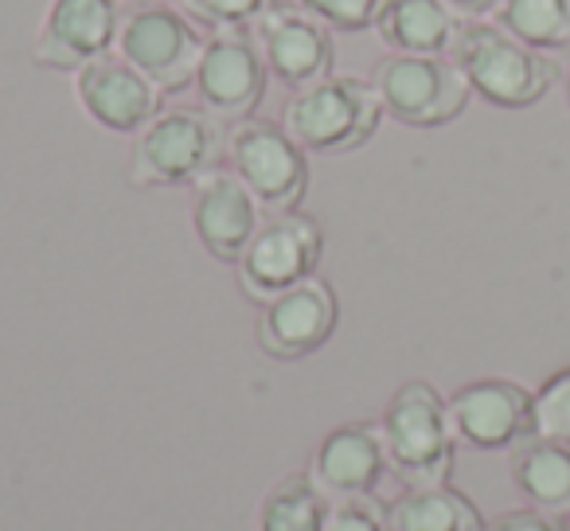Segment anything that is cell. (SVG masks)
Returning <instances> with one entry per match:
<instances>
[{
  "label": "cell",
  "instance_id": "52a82bcc",
  "mask_svg": "<svg viewBox=\"0 0 570 531\" xmlns=\"http://www.w3.org/2000/svg\"><path fill=\"white\" fill-rule=\"evenodd\" d=\"M383 114L411 129H438L461 118L473 98L450 56H387L372 75Z\"/></svg>",
  "mask_w": 570,
  "mask_h": 531
},
{
  "label": "cell",
  "instance_id": "7a4b0ae2",
  "mask_svg": "<svg viewBox=\"0 0 570 531\" xmlns=\"http://www.w3.org/2000/svg\"><path fill=\"white\" fill-rule=\"evenodd\" d=\"M227 153V129L204 106L165 110L137 134L129 153V180L137 188H180L199 184L219 168Z\"/></svg>",
  "mask_w": 570,
  "mask_h": 531
},
{
  "label": "cell",
  "instance_id": "cb8c5ba5",
  "mask_svg": "<svg viewBox=\"0 0 570 531\" xmlns=\"http://www.w3.org/2000/svg\"><path fill=\"white\" fill-rule=\"evenodd\" d=\"M294 4H302L328 32L341 36L367 32V28H375V20L383 12V0H294Z\"/></svg>",
  "mask_w": 570,
  "mask_h": 531
},
{
  "label": "cell",
  "instance_id": "30bf717a",
  "mask_svg": "<svg viewBox=\"0 0 570 531\" xmlns=\"http://www.w3.org/2000/svg\"><path fill=\"white\" fill-rule=\"evenodd\" d=\"M269 67L254 32H212L204 43L196 71V90L204 98V110L219 121L254 118V110L266 98Z\"/></svg>",
  "mask_w": 570,
  "mask_h": 531
},
{
  "label": "cell",
  "instance_id": "d6986e66",
  "mask_svg": "<svg viewBox=\"0 0 570 531\" xmlns=\"http://www.w3.org/2000/svg\"><path fill=\"white\" fill-rule=\"evenodd\" d=\"M489 20L543 56L570 48V0H500Z\"/></svg>",
  "mask_w": 570,
  "mask_h": 531
},
{
  "label": "cell",
  "instance_id": "4fadbf2b",
  "mask_svg": "<svg viewBox=\"0 0 570 531\" xmlns=\"http://www.w3.org/2000/svg\"><path fill=\"white\" fill-rule=\"evenodd\" d=\"M450 426L476 450H508L531 437V391L512 380H473L445 403Z\"/></svg>",
  "mask_w": 570,
  "mask_h": 531
},
{
  "label": "cell",
  "instance_id": "44dd1931",
  "mask_svg": "<svg viewBox=\"0 0 570 531\" xmlns=\"http://www.w3.org/2000/svg\"><path fill=\"white\" fill-rule=\"evenodd\" d=\"M325 492L313 476H289L266 496L258 531H325Z\"/></svg>",
  "mask_w": 570,
  "mask_h": 531
},
{
  "label": "cell",
  "instance_id": "5bb4252c",
  "mask_svg": "<svg viewBox=\"0 0 570 531\" xmlns=\"http://www.w3.org/2000/svg\"><path fill=\"white\" fill-rule=\"evenodd\" d=\"M336 328V294L328 282L305 278L302 286L285 289L266 302L258 321V344L274 360H302L325 348Z\"/></svg>",
  "mask_w": 570,
  "mask_h": 531
},
{
  "label": "cell",
  "instance_id": "277c9868",
  "mask_svg": "<svg viewBox=\"0 0 570 531\" xmlns=\"http://www.w3.org/2000/svg\"><path fill=\"white\" fill-rule=\"evenodd\" d=\"M204 43L207 36H199V24L184 17L180 9H173V4H137V9H121L118 48L114 51L168 98L196 87Z\"/></svg>",
  "mask_w": 570,
  "mask_h": 531
},
{
  "label": "cell",
  "instance_id": "d4e9b609",
  "mask_svg": "<svg viewBox=\"0 0 570 531\" xmlns=\"http://www.w3.org/2000/svg\"><path fill=\"white\" fill-rule=\"evenodd\" d=\"M325 531H383V523L364 500H336L325 515Z\"/></svg>",
  "mask_w": 570,
  "mask_h": 531
},
{
  "label": "cell",
  "instance_id": "9a60e30c",
  "mask_svg": "<svg viewBox=\"0 0 570 531\" xmlns=\"http://www.w3.org/2000/svg\"><path fill=\"white\" fill-rule=\"evenodd\" d=\"M191 223L207 254H215L219 262H238L262 223V207L235 173L215 168L196 184Z\"/></svg>",
  "mask_w": 570,
  "mask_h": 531
},
{
  "label": "cell",
  "instance_id": "484cf974",
  "mask_svg": "<svg viewBox=\"0 0 570 531\" xmlns=\"http://www.w3.org/2000/svg\"><path fill=\"white\" fill-rule=\"evenodd\" d=\"M481 531H562V528L547 512H539V508H520V512L497 515V520L484 523Z\"/></svg>",
  "mask_w": 570,
  "mask_h": 531
},
{
  "label": "cell",
  "instance_id": "7c38bea8",
  "mask_svg": "<svg viewBox=\"0 0 570 531\" xmlns=\"http://www.w3.org/2000/svg\"><path fill=\"white\" fill-rule=\"evenodd\" d=\"M75 98L82 114L106 134H141L157 114H165V95L118 51L95 59L75 75Z\"/></svg>",
  "mask_w": 570,
  "mask_h": 531
},
{
  "label": "cell",
  "instance_id": "83f0119b",
  "mask_svg": "<svg viewBox=\"0 0 570 531\" xmlns=\"http://www.w3.org/2000/svg\"><path fill=\"white\" fill-rule=\"evenodd\" d=\"M118 4H126V9H137V4H165V0H118Z\"/></svg>",
  "mask_w": 570,
  "mask_h": 531
},
{
  "label": "cell",
  "instance_id": "4316f807",
  "mask_svg": "<svg viewBox=\"0 0 570 531\" xmlns=\"http://www.w3.org/2000/svg\"><path fill=\"white\" fill-rule=\"evenodd\" d=\"M442 4H450V12H458L461 20H484L492 17L500 0H442Z\"/></svg>",
  "mask_w": 570,
  "mask_h": 531
},
{
  "label": "cell",
  "instance_id": "8fae6325",
  "mask_svg": "<svg viewBox=\"0 0 570 531\" xmlns=\"http://www.w3.org/2000/svg\"><path fill=\"white\" fill-rule=\"evenodd\" d=\"M254 40H258L269 75L289 90L313 87V82L328 79L336 67L333 32L317 17H309L302 4H274L254 24Z\"/></svg>",
  "mask_w": 570,
  "mask_h": 531
},
{
  "label": "cell",
  "instance_id": "6da1fadb",
  "mask_svg": "<svg viewBox=\"0 0 570 531\" xmlns=\"http://www.w3.org/2000/svg\"><path fill=\"white\" fill-rule=\"evenodd\" d=\"M450 59L469 90L500 110H528L559 82V63L551 56L523 48L492 20H461Z\"/></svg>",
  "mask_w": 570,
  "mask_h": 531
},
{
  "label": "cell",
  "instance_id": "5b68a950",
  "mask_svg": "<svg viewBox=\"0 0 570 531\" xmlns=\"http://www.w3.org/2000/svg\"><path fill=\"white\" fill-rule=\"evenodd\" d=\"M380 430L383 445H387V461L414 489H430V484H442L450 476L453 426L445 399L430 383H403L387 403Z\"/></svg>",
  "mask_w": 570,
  "mask_h": 531
},
{
  "label": "cell",
  "instance_id": "603a6c76",
  "mask_svg": "<svg viewBox=\"0 0 570 531\" xmlns=\"http://www.w3.org/2000/svg\"><path fill=\"white\" fill-rule=\"evenodd\" d=\"M531 437L570 445V367L543 380L531 395Z\"/></svg>",
  "mask_w": 570,
  "mask_h": 531
},
{
  "label": "cell",
  "instance_id": "f546056e",
  "mask_svg": "<svg viewBox=\"0 0 570 531\" xmlns=\"http://www.w3.org/2000/svg\"><path fill=\"white\" fill-rule=\"evenodd\" d=\"M562 531H570V520H567V528H562Z\"/></svg>",
  "mask_w": 570,
  "mask_h": 531
},
{
  "label": "cell",
  "instance_id": "2e32d148",
  "mask_svg": "<svg viewBox=\"0 0 570 531\" xmlns=\"http://www.w3.org/2000/svg\"><path fill=\"white\" fill-rule=\"evenodd\" d=\"M383 469H387L383 430L367 426V422H348L321 442L317 461H313V481L333 500H364L380 484Z\"/></svg>",
  "mask_w": 570,
  "mask_h": 531
},
{
  "label": "cell",
  "instance_id": "3957f363",
  "mask_svg": "<svg viewBox=\"0 0 570 531\" xmlns=\"http://www.w3.org/2000/svg\"><path fill=\"white\" fill-rule=\"evenodd\" d=\"M383 121V102L372 79L328 75L285 102L282 126L305 153H352L364 149Z\"/></svg>",
  "mask_w": 570,
  "mask_h": 531
},
{
  "label": "cell",
  "instance_id": "ffe728a7",
  "mask_svg": "<svg viewBox=\"0 0 570 531\" xmlns=\"http://www.w3.org/2000/svg\"><path fill=\"white\" fill-rule=\"evenodd\" d=\"M391 528L395 531H481V515L465 496L430 484V489H414L391 508Z\"/></svg>",
  "mask_w": 570,
  "mask_h": 531
},
{
  "label": "cell",
  "instance_id": "f1b7e54d",
  "mask_svg": "<svg viewBox=\"0 0 570 531\" xmlns=\"http://www.w3.org/2000/svg\"><path fill=\"white\" fill-rule=\"evenodd\" d=\"M567 106H570V75H567Z\"/></svg>",
  "mask_w": 570,
  "mask_h": 531
},
{
  "label": "cell",
  "instance_id": "e0dca14e",
  "mask_svg": "<svg viewBox=\"0 0 570 531\" xmlns=\"http://www.w3.org/2000/svg\"><path fill=\"white\" fill-rule=\"evenodd\" d=\"M375 32L391 56H450L461 17L442 0H383Z\"/></svg>",
  "mask_w": 570,
  "mask_h": 531
},
{
  "label": "cell",
  "instance_id": "8992f818",
  "mask_svg": "<svg viewBox=\"0 0 570 531\" xmlns=\"http://www.w3.org/2000/svg\"><path fill=\"white\" fill-rule=\"evenodd\" d=\"M227 160L230 173L246 184V191L258 199V207L266 215L297 212L305 191H309V157L277 121H230Z\"/></svg>",
  "mask_w": 570,
  "mask_h": 531
},
{
  "label": "cell",
  "instance_id": "ac0fdd59",
  "mask_svg": "<svg viewBox=\"0 0 570 531\" xmlns=\"http://www.w3.org/2000/svg\"><path fill=\"white\" fill-rule=\"evenodd\" d=\"M512 481L539 512H567L570 508V445L531 437L512 458Z\"/></svg>",
  "mask_w": 570,
  "mask_h": 531
},
{
  "label": "cell",
  "instance_id": "9c48e42d",
  "mask_svg": "<svg viewBox=\"0 0 570 531\" xmlns=\"http://www.w3.org/2000/svg\"><path fill=\"white\" fill-rule=\"evenodd\" d=\"M118 24V0H51L32 43V63L40 71L79 75L95 59L114 56Z\"/></svg>",
  "mask_w": 570,
  "mask_h": 531
},
{
  "label": "cell",
  "instance_id": "7402d4cb",
  "mask_svg": "<svg viewBox=\"0 0 570 531\" xmlns=\"http://www.w3.org/2000/svg\"><path fill=\"white\" fill-rule=\"evenodd\" d=\"M274 4L282 0H180V12L207 32H254Z\"/></svg>",
  "mask_w": 570,
  "mask_h": 531
},
{
  "label": "cell",
  "instance_id": "ba28073f",
  "mask_svg": "<svg viewBox=\"0 0 570 531\" xmlns=\"http://www.w3.org/2000/svg\"><path fill=\"white\" fill-rule=\"evenodd\" d=\"M321 246H325V238H321L317 219L302 212L266 215L254 230L246 254L238 258V282L254 302H274L277 294L313 278Z\"/></svg>",
  "mask_w": 570,
  "mask_h": 531
}]
</instances>
